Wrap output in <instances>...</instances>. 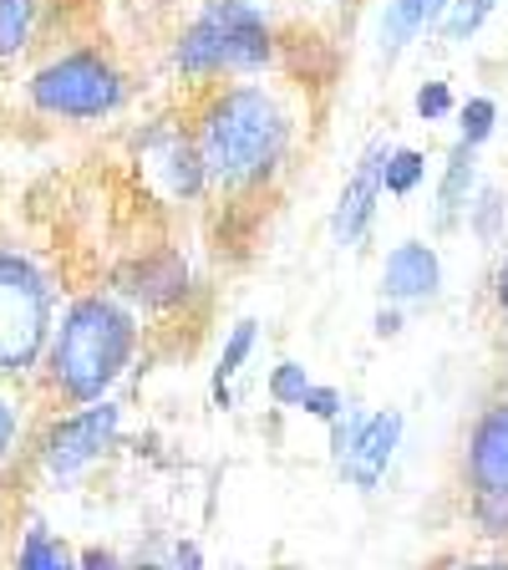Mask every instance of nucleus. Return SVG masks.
Masks as SVG:
<instances>
[{"label": "nucleus", "instance_id": "f257e3e1", "mask_svg": "<svg viewBox=\"0 0 508 570\" xmlns=\"http://www.w3.org/2000/svg\"><path fill=\"white\" fill-rule=\"evenodd\" d=\"M193 142H199L209 199H255L280 184L296 158V107L265 77L255 82H225L199 92L193 107Z\"/></svg>", "mask_w": 508, "mask_h": 570}, {"label": "nucleus", "instance_id": "f03ea898", "mask_svg": "<svg viewBox=\"0 0 508 570\" xmlns=\"http://www.w3.org/2000/svg\"><path fill=\"white\" fill-rule=\"evenodd\" d=\"M142 342V316L118 296V291H82L71 296L57 316L41 382H47L57 407H87L112 397L128 377L132 356Z\"/></svg>", "mask_w": 508, "mask_h": 570}, {"label": "nucleus", "instance_id": "7ed1b4c3", "mask_svg": "<svg viewBox=\"0 0 508 570\" xmlns=\"http://www.w3.org/2000/svg\"><path fill=\"white\" fill-rule=\"evenodd\" d=\"M280 61V31L260 0H199L168 47V71L193 92L255 82Z\"/></svg>", "mask_w": 508, "mask_h": 570}, {"label": "nucleus", "instance_id": "20e7f679", "mask_svg": "<svg viewBox=\"0 0 508 570\" xmlns=\"http://www.w3.org/2000/svg\"><path fill=\"white\" fill-rule=\"evenodd\" d=\"M132 97V82L122 61L107 47H61L47 61H36L26 77V102L31 112L51 122H102L118 118Z\"/></svg>", "mask_w": 508, "mask_h": 570}, {"label": "nucleus", "instance_id": "39448f33", "mask_svg": "<svg viewBox=\"0 0 508 570\" xmlns=\"http://www.w3.org/2000/svg\"><path fill=\"white\" fill-rule=\"evenodd\" d=\"M61 301L57 281L31 249L0 245V377L26 382L41 377Z\"/></svg>", "mask_w": 508, "mask_h": 570}, {"label": "nucleus", "instance_id": "423d86ee", "mask_svg": "<svg viewBox=\"0 0 508 570\" xmlns=\"http://www.w3.org/2000/svg\"><path fill=\"white\" fill-rule=\"evenodd\" d=\"M331 469L346 489L356 494H377L387 484L391 463L402 453L407 439V413L402 407H346L331 428Z\"/></svg>", "mask_w": 508, "mask_h": 570}, {"label": "nucleus", "instance_id": "0eeeda50", "mask_svg": "<svg viewBox=\"0 0 508 570\" xmlns=\"http://www.w3.org/2000/svg\"><path fill=\"white\" fill-rule=\"evenodd\" d=\"M118 443H122V403L102 397V403L61 407L57 417H47L31 453H36V469L51 484H67V479H82L87 469H97Z\"/></svg>", "mask_w": 508, "mask_h": 570}, {"label": "nucleus", "instance_id": "6e6552de", "mask_svg": "<svg viewBox=\"0 0 508 570\" xmlns=\"http://www.w3.org/2000/svg\"><path fill=\"white\" fill-rule=\"evenodd\" d=\"M132 158H138L142 178H148L168 204L209 199V174H203L199 142H193V122H178V118L142 122V132L132 138Z\"/></svg>", "mask_w": 508, "mask_h": 570}, {"label": "nucleus", "instance_id": "1a4fd4ad", "mask_svg": "<svg viewBox=\"0 0 508 570\" xmlns=\"http://www.w3.org/2000/svg\"><path fill=\"white\" fill-rule=\"evenodd\" d=\"M107 291H118L138 316H168V311H178L193 296V265L183 261V249H173V245L142 249V255H128V261L112 271Z\"/></svg>", "mask_w": 508, "mask_h": 570}, {"label": "nucleus", "instance_id": "9d476101", "mask_svg": "<svg viewBox=\"0 0 508 570\" xmlns=\"http://www.w3.org/2000/svg\"><path fill=\"white\" fill-rule=\"evenodd\" d=\"M442 285H448V265H442L438 239L407 235L381 255V275H377L381 306L427 311V306H438L442 301Z\"/></svg>", "mask_w": 508, "mask_h": 570}, {"label": "nucleus", "instance_id": "9b49d317", "mask_svg": "<svg viewBox=\"0 0 508 570\" xmlns=\"http://www.w3.org/2000/svg\"><path fill=\"white\" fill-rule=\"evenodd\" d=\"M387 138H371L361 154H356L351 174L341 178V194H336L331 204V245L336 249H367L371 229H377L381 219V199H387V189H381V164H387Z\"/></svg>", "mask_w": 508, "mask_h": 570}, {"label": "nucleus", "instance_id": "f8f14e48", "mask_svg": "<svg viewBox=\"0 0 508 570\" xmlns=\"http://www.w3.org/2000/svg\"><path fill=\"white\" fill-rule=\"evenodd\" d=\"M462 489L474 494H508V392L488 397L462 433Z\"/></svg>", "mask_w": 508, "mask_h": 570}, {"label": "nucleus", "instance_id": "ddd939ff", "mask_svg": "<svg viewBox=\"0 0 508 570\" xmlns=\"http://www.w3.org/2000/svg\"><path fill=\"white\" fill-rule=\"evenodd\" d=\"M478 189H484V164H478V148H468V142L452 138L448 154H442L438 164V178H432V235L427 239H448L462 229V219H468V204L478 199Z\"/></svg>", "mask_w": 508, "mask_h": 570}, {"label": "nucleus", "instance_id": "4468645a", "mask_svg": "<svg viewBox=\"0 0 508 570\" xmlns=\"http://www.w3.org/2000/svg\"><path fill=\"white\" fill-rule=\"evenodd\" d=\"M448 6L452 0H387V6H381V21H377V61L381 67H397L422 36L438 31Z\"/></svg>", "mask_w": 508, "mask_h": 570}, {"label": "nucleus", "instance_id": "2eb2a0df", "mask_svg": "<svg viewBox=\"0 0 508 570\" xmlns=\"http://www.w3.org/2000/svg\"><path fill=\"white\" fill-rule=\"evenodd\" d=\"M260 352V321L255 316H239L235 326L225 332V346H219V356H213V372H209V397L219 413H229L235 407V377L249 367V356Z\"/></svg>", "mask_w": 508, "mask_h": 570}, {"label": "nucleus", "instance_id": "dca6fc26", "mask_svg": "<svg viewBox=\"0 0 508 570\" xmlns=\"http://www.w3.org/2000/svg\"><path fill=\"white\" fill-rule=\"evenodd\" d=\"M47 11L51 0H0V67H16L31 57L47 36Z\"/></svg>", "mask_w": 508, "mask_h": 570}, {"label": "nucleus", "instance_id": "f3484780", "mask_svg": "<svg viewBox=\"0 0 508 570\" xmlns=\"http://www.w3.org/2000/svg\"><path fill=\"white\" fill-rule=\"evenodd\" d=\"M16 570H82V550H71L51 524L31 520L16 540V556H11Z\"/></svg>", "mask_w": 508, "mask_h": 570}, {"label": "nucleus", "instance_id": "a211bd4d", "mask_svg": "<svg viewBox=\"0 0 508 570\" xmlns=\"http://www.w3.org/2000/svg\"><path fill=\"white\" fill-rule=\"evenodd\" d=\"M462 229H468V235H474L484 249H508V194L484 178L478 199L468 204V219H462Z\"/></svg>", "mask_w": 508, "mask_h": 570}, {"label": "nucleus", "instance_id": "6ab92c4d", "mask_svg": "<svg viewBox=\"0 0 508 570\" xmlns=\"http://www.w3.org/2000/svg\"><path fill=\"white\" fill-rule=\"evenodd\" d=\"M381 189L387 199H417L427 189V154L412 142H391L387 164H381Z\"/></svg>", "mask_w": 508, "mask_h": 570}, {"label": "nucleus", "instance_id": "aec40b11", "mask_svg": "<svg viewBox=\"0 0 508 570\" xmlns=\"http://www.w3.org/2000/svg\"><path fill=\"white\" fill-rule=\"evenodd\" d=\"M498 11H504V0H452L442 26H438V36L448 47H468V41H478V31H484Z\"/></svg>", "mask_w": 508, "mask_h": 570}, {"label": "nucleus", "instance_id": "412c9836", "mask_svg": "<svg viewBox=\"0 0 508 570\" xmlns=\"http://www.w3.org/2000/svg\"><path fill=\"white\" fill-rule=\"evenodd\" d=\"M452 122H458V142H468V148L484 154L488 142H494V132H498V97H488V92L462 97Z\"/></svg>", "mask_w": 508, "mask_h": 570}, {"label": "nucleus", "instance_id": "4be33fe9", "mask_svg": "<svg viewBox=\"0 0 508 570\" xmlns=\"http://www.w3.org/2000/svg\"><path fill=\"white\" fill-rule=\"evenodd\" d=\"M310 387H316V377H310V367L306 362H296V356L275 362L270 377H265V397H270L275 407H290V413H300V403H306Z\"/></svg>", "mask_w": 508, "mask_h": 570}, {"label": "nucleus", "instance_id": "5701e85b", "mask_svg": "<svg viewBox=\"0 0 508 570\" xmlns=\"http://www.w3.org/2000/svg\"><path fill=\"white\" fill-rule=\"evenodd\" d=\"M458 102L462 97L452 92L448 77H427V82H417V92H412V118L427 122V128H438V122L458 118Z\"/></svg>", "mask_w": 508, "mask_h": 570}, {"label": "nucleus", "instance_id": "b1692460", "mask_svg": "<svg viewBox=\"0 0 508 570\" xmlns=\"http://www.w3.org/2000/svg\"><path fill=\"white\" fill-rule=\"evenodd\" d=\"M16 453H21V403H16L11 382L0 377V474L16 463Z\"/></svg>", "mask_w": 508, "mask_h": 570}, {"label": "nucleus", "instance_id": "393cba45", "mask_svg": "<svg viewBox=\"0 0 508 570\" xmlns=\"http://www.w3.org/2000/svg\"><path fill=\"white\" fill-rule=\"evenodd\" d=\"M468 514H474L484 540H508V494H474Z\"/></svg>", "mask_w": 508, "mask_h": 570}, {"label": "nucleus", "instance_id": "a878e982", "mask_svg": "<svg viewBox=\"0 0 508 570\" xmlns=\"http://www.w3.org/2000/svg\"><path fill=\"white\" fill-rule=\"evenodd\" d=\"M346 407H351V397H346L341 387H336V382H316V387L306 392V403H300V413L310 417V423H320V428H331L336 417L346 413Z\"/></svg>", "mask_w": 508, "mask_h": 570}, {"label": "nucleus", "instance_id": "bb28decb", "mask_svg": "<svg viewBox=\"0 0 508 570\" xmlns=\"http://www.w3.org/2000/svg\"><path fill=\"white\" fill-rule=\"evenodd\" d=\"M82 570H168V566H158V560H122V556H112V550H82Z\"/></svg>", "mask_w": 508, "mask_h": 570}, {"label": "nucleus", "instance_id": "cd10ccee", "mask_svg": "<svg viewBox=\"0 0 508 570\" xmlns=\"http://www.w3.org/2000/svg\"><path fill=\"white\" fill-rule=\"evenodd\" d=\"M402 326H407V311H397V306H381L377 316H371V336H377V342H397Z\"/></svg>", "mask_w": 508, "mask_h": 570}, {"label": "nucleus", "instance_id": "c85d7f7f", "mask_svg": "<svg viewBox=\"0 0 508 570\" xmlns=\"http://www.w3.org/2000/svg\"><path fill=\"white\" fill-rule=\"evenodd\" d=\"M163 566H168V570H203V550H199V540H178L173 556H168Z\"/></svg>", "mask_w": 508, "mask_h": 570}, {"label": "nucleus", "instance_id": "c756f323", "mask_svg": "<svg viewBox=\"0 0 508 570\" xmlns=\"http://www.w3.org/2000/svg\"><path fill=\"white\" fill-rule=\"evenodd\" d=\"M494 311H498V321H504V332H508V249L498 255V271H494Z\"/></svg>", "mask_w": 508, "mask_h": 570}, {"label": "nucleus", "instance_id": "7c9ffc66", "mask_svg": "<svg viewBox=\"0 0 508 570\" xmlns=\"http://www.w3.org/2000/svg\"><path fill=\"white\" fill-rule=\"evenodd\" d=\"M432 570H508V560H442Z\"/></svg>", "mask_w": 508, "mask_h": 570}, {"label": "nucleus", "instance_id": "2f4dec72", "mask_svg": "<svg viewBox=\"0 0 508 570\" xmlns=\"http://www.w3.org/2000/svg\"><path fill=\"white\" fill-rule=\"evenodd\" d=\"M260 6H270V0H260Z\"/></svg>", "mask_w": 508, "mask_h": 570}]
</instances>
